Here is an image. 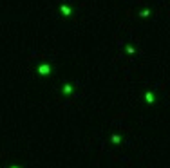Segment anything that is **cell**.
<instances>
[{
  "label": "cell",
  "mask_w": 170,
  "mask_h": 168,
  "mask_svg": "<svg viewBox=\"0 0 170 168\" xmlns=\"http://www.w3.org/2000/svg\"><path fill=\"white\" fill-rule=\"evenodd\" d=\"M11 168H20V166H11Z\"/></svg>",
  "instance_id": "ba28073f"
},
{
  "label": "cell",
  "mask_w": 170,
  "mask_h": 168,
  "mask_svg": "<svg viewBox=\"0 0 170 168\" xmlns=\"http://www.w3.org/2000/svg\"><path fill=\"white\" fill-rule=\"evenodd\" d=\"M71 92H73V87H71L69 83H67V85H63V94H71Z\"/></svg>",
  "instance_id": "5b68a950"
},
{
  "label": "cell",
  "mask_w": 170,
  "mask_h": 168,
  "mask_svg": "<svg viewBox=\"0 0 170 168\" xmlns=\"http://www.w3.org/2000/svg\"><path fill=\"white\" fill-rule=\"evenodd\" d=\"M38 73H40L42 76H47L49 73H51V67H49L47 63H43V65H40V67H38Z\"/></svg>",
  "instance_id": "6da1fadb"
},
{
  "label": "cell",
  "mask_w": 170,
  "mask_h": 168,
  "mask_svg": "<svg viewBox=\"0 0 170 168\" xmlns=\"http://www.w3.org/2000/svg\"><path fill=\"white\" fill-rule=\"evenodd\" d=\"M145 99H147V103H154V94L147 92V94H145Z\"/></svg>",
  "instance_id": "277c9868"
},
{
  "label": "cell",
  "mask_w": 170,
  "mask_h": 168,
  "mask_svg": "<svg viewBox=\"0 0 170 168\" xmlns=\"http://www.w3.org/2000/svg\"><path fill=\"white\" fill-rule=\"evenodd\" d=\"M139 17L147 18V17H150V11H149V9H145V11H141V13H139Z\"/></svg>",
  "instance_id": "8992f818"
},
{
  "label": "cell",
  "mask_w": 170,
  "mask_h": 168,
  "mask_svg": "<svg viewBox=\"0 0 170 168\" xmlns=\"http://www.w3.org/2000/svg\"><path fill=\"white\" fill-rule=\"evenodd\" d=\"M111 141H112L114 145L121 143V136H118V134H112V136H111Z\"/></svg>",
  "instance_id": "3957f363"
},
{
  "label": "cell",
  "mask_w": 170,
  "mask_h": 168,
  "mask_svg": "<svg viewBox=\"0 0 170 168\" xmlns=\"http://www.w3.org/2000/svg\"><path fill=\"white\" fill-rule=\"evenodd\" d=\"M127 53H129V54H134V53H136V49H134L132 45H127Z\"/></svg>",
  "instance_id": "52a82bcc"
},
{
  "label": "cell",
  "mask_w": 170,
  "mask_h": 168,
  "mask_svg": "<svg viewBox=\"0 0 170 168\" xmlns=\"http://www.w3.org/2000/svg\"><path fill=\"white\" fill-rule=\"evenodd\" d=\"M60 11H62V13H63L65 17H69V15H71V7H69V6H65V4H63V6L60 7Z\"/></svg>",
  "instance_id": "7a4b0ae2"
}]
</instances>
